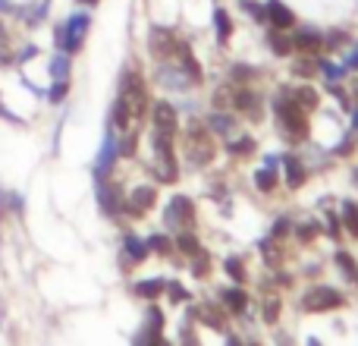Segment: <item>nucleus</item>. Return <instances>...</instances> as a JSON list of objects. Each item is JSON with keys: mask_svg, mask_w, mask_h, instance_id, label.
Segmentation results:
<instances>
[{"mask_svg": "<svg viewBox=\"0 0 358 346\" xmlns=\"http://www.w3.org/2000/svg\"><path fill=\"white\" fill-rule=\"evenodd\" d=\"M271 113H273V120H277L280 136H283L289 145L308 142V136H311V113H305L302 107L289 98L286 85H277V92H273Z\"/></svg>", "mask_w": 358, "mask_h": 346, "instance_id": "nucleus-1", "label": "nucleus"}, {"mask_svg": "<svg viewBox=\"0 0 358 346\" xmlns=\"http://www.w3.org/2000/svg\"><path fill=\"white\" fill-rule=\"evenodd\" d=\"M92 22H94L92 10L76 6L66 19H60V22L54 25V50H63V54L76 57L82 48H85V38H88V32H92Z\"/></svg>", "mask_w": 358, "mask_h": 346, "instance_id": "nucleus-2", "label": "nucleus"}, {"mask_svg": "<svg viewBox=\"0 0 358 346\" xmlns=\"http://www.w3.org/2000/svg\"><path fill=\"white\" fill-rule=\"evenodd\" d=\"M182 148H185L189 164H195V167H204V164L214 161V136H210V130L204 126L201 117H192L189 123H185Z\"/></svg>", "mask_w": 358, "mask_h": 346, "instance_id": "nucleus-3", "label": "nucleus"}, {"mask_svg": "<svg viewBox=\"0 0 358 346\" xmlns=\"http://www.w3.org/2000/svg\"><path fill=\"white\" fill-rule=\"evenodd\" d=\"M151 79H155L157 88H164V92H170V95H189L192 88H198V82L179 67L173 57H170V60H155Z\"/></svg>", "mask_w": 358, "mask_h": 346, "instance_id": "nucleus-4", "label": "nucleus"}, {"mask_svg": "<svg viewBox=\"0 0 358 346\" xmlns=\"http://www.w3.org/2000/svg\"><path fill=\"white\" fill-rule=\"evenodd\" d=\"M264 92L255 85H233V101H229V111L236 117H245L248 123H261L264 120Z\"/></svg>", "mask_w": 358, "mask_h": 346, "instance_id": "nucleus-5", "label": "nucleus"}, {"mask_svg": "<svg viewBox=\"0 0 358 346\" xmlns=\"http://www.w3.org/2000/svg\"><path fill=\"white\" fill-rule=\"evenodd\" d=\"M176 44H179L176 25L151 22V29H148V54H151V60H170V57L176 54Z\"/></svg>", "mask_w": 358, "mask_h": 346, "instance_id": "nucleus-6", "label": "nucleus"}, {"mask_svg": "<svg viewBox=\"0 0 358 346\" xmlns=\"http://www.w3.org/2000/svg\"><path fill=\"white\" fill-rule=\"evenodd\" d=\"M346 305V296L334 286H308V293L302 296V309L311 315H321V312H334Z\"/></svg>", "mask_w": 358, "mask_h": 346, "instance_id": "nucleus-7", "label": "nucleus"}, {"mask_svg": "<svg viewBox=\"0 0 358 346\" xmlns=\"http://www.w3.org/2000/svg\"><path fill=\"white\" fill-rule=\"evenodd\" d=\"M148 117H151V130L170 132V136H179V126H182V120H179V107L173 104V101H167V98L151 101Z\"/></svg>", "mask_w": 358, "mask_h": 346, "instance_id": "nucleus-8", "label": "nucleus"}, {"mask_svg": "<svg viewBox=\"0 0 358 346\" xmlns=\"http://www.w3.org/2000/svg\"><path fill=\"white\" fill-rule=\"evenodd\" d=\"M289 35H292V48H296V54H308V57L324 54V29H317V25L299 22Z\"/></svg>", "mask_w": 358, "mask_h": 346, "instance_id": "nucleus-9", "label": "nucleus"}, {"mask_svg": "<svg viewBox=\"0 0 358 346\" xmlns=\"http://www.w3.org/2000/svg\"><path fill=\"white\" fill-rule=\"evenodd\" d=\"M164 223L173 230H192V223H195V202L189 195H173L167 211H164Z\"/></svg>", "mask_w": 358, "mask_h": 346, "instance_id": "nucleus-10", "label": "nucleus"}, {"mask_svg": "<svg viewBox=\"0 0 358 346\" xmlns=\"http://www.w3.org/2000/svg\"><path fill=\"white\" fill-rule=\"evenodd\" d=\"M155 205H157V186H136V189L129 192V198L123 202V214L126 217H145Z\"/></svg>", "mask_w": 358, "mask_h": 346, "instance_id": "nucleus-11", "label": "nucleus"}, {"mask_svg": "<svg viewBox=\"0 0 358 346\" xmlns=\"http://www.w3.org/2000/svg\"><path fill=\"white\" fill-rule=\"evenodd\" d=\"M264 13H267V25L271 29H283V32H292L299 25V16L286 0H264Z\"/></svg>", "mask_w": 358, "mask_h": 346, "instance_id": "nucleus-12", "label": "nucleus"}, {"mask_svg": "<svg viewBox=\"0 0 358 346\" xmlns=\"http://www.w3.org/2000/svg\"><path fill=\"white\" fill-rule=\"evenodd\" d=\"M94 186H98V205H101V211H104L107 217H113V221H120V217H123V198H120V192L113 189L110 183H107L104 173H94Z\"/></svg>", "mask_w": 358, "mask_h": 346, "instance_id": "nucleus-13", "label": "nucleus"}, {"mask_svg": "<svg viewBox=\"0 0 358 346\" xmlns=\"http://www.w3.org/2000/svg\"><path fill=\"white\" fill-rule=\"evenodd\" d=\"M148 242L142 240V236L136 233H126L123 236V252H120V265H123V271H129V268H138L145 265V258H148Z\"/></svg>", "mask_w": 358, "mask_h": 346, "instance_id": "nucleus-14", "label": "nucleus"}, {"mask_svg": "<svg viewBox=\"0 0 358 346\" xmlns=\"http://www.w3.org/2000/svg\"><path fill=\"white\" fill-rule=\"evenodd\" d=\"M201 120L214 139H229L236 132V126H239V117L233 111H217V107H210V113H204Z\"/></svg>", "mask_w": 358, "mask_h": 346, "instance_id": "nucleus-15", "label": "nucleus"}, {"mask_svg": "<svg viewBox=\"0 0 358 346\" xmlns=\"http://www.w3.org/2000/svg\"><path fill=\"white\" fill-rule=\"evenodd\" d=\"M210 29H214V38L220 48H227L229 41H233L236 35V19H233V10H227V6L217 4L214 10H210Z\"/></svg>", "mask_w": 358, "mask_h": 346, "instance_id": "nucleus-16", "label": "nucleus"}, {"mask_svg": "<svg viewBox=\"0 0 358 346\" xmlns=\"http://www.w3.org/2000/svg\"><path fill=\"white\" fill-rule=\"evenodd\" d=\"M286 92H289V98L296 101L305 113H317V107H321V92H317L311 82H286Z\"/></svg>", "mask_w": 358, "mask_h": 346, "instance_id": "nucleus-17", "label": "nucleus"}, {"mask_svg": "<svg viewBox=\"0 0 358 346\" xmlns=\"http://www.w3.org/2000/svg\"><path fill=\"white\" fill-rule=\"evenodd\" d=\"M264 44H267V50H271V57H277V60H289V57L296 54V48H292V35L283 32V29H271V25H267Z\"/></svg>", "mask_w": 358, "mask_h": 346, "instance_id": "nucleus-18", "label": "nucleus"}, {"mask_svg": "<svg viewBox=\"0 0 358 346\" xmlns=\"http://www.w3.org/2000/svg\"><path fill=\"white\" fill-rule=\"evenodd\" d=\"M117 158H120V145H117V130L113 126H107V132H104V145H101V151H98V167H94V173H110L113 170V164H117Z\"/></svg>", "mask_w": 358, "mask_h": 346, "instance_id": "nucleus-19", "label": "nucleus"}, {"mask_svg": "<svg viewBox=\"0 0 358 346\" xmlns=\"http://www.w3.org/2000/svg\"><path fill=\"white\" fill-rule=\"evenodd\" d=\"M280 164H283L286 186H289L292 192H296V189H302V183H305V179H308V164H305L299 155H292V151H289V155H283V161H280Z\"/></svg>", "mask_w": 358, "mask_h": 346, "instance_id": "nucleus-20", "label": "nucleus"}, {"mask_svg": "<svg viewBox=\"0 0 358 346\" xmlns=\"http://www.w3.org/2000/svg\"><path fill=\"white\" fill-rule=\"evenodd\" d=\"M192 321L208 324L210 331H223L227 328V309H217V305H210V303H201L192 309Z\"/></svg>", "mask_w": 358, "mask_h": 346, "instance_id": "nucleus-21", "label": "nucleus"}, {"mask_svg": "<svg viewBox=\"0 0 358 346\" xmlns=\"http://www.w3.org/2000/svg\"><path fill=\"white\" fill-rule=\"evenodd\" d=\"M220 303H223V309H227V315L245 318V312H248V296H245V290H242V284L227 286V290L220 293Z\"/></svg>", "mask_w": 358, "mask_h": 346, "instance_id": "nucleus-22", "label": "nucleus"}, {"mask_svg": "<svg viewBox=\"0 0 358 346\" xmlns=\"http://www.w3.org/2000/svg\"><path fill=\"white\" fill-rule=\"evenodd\" d=\"M277 167H280V161H277V158H267V161H264V167H258V173H255V189H258V192H264V195H271V192H277V186H280Z\"/></svg>", "mask_w": 358, "mask_h": 346, "instance_id": "nucleus-23", "label": "nucleus"}, {"mask_svg": "<svg viewBox=\"0 0 358 346\" xmlns=\"http://www.w3.org/2000/svg\"><path fill=\"white\" fill-rule=\"evenodd\" d=\"M289 73L296 82H311L317 76V57H308V54H292L289 57Z\"/></svg>", "mask_w": 358, "mask_h": 346, "instance_id": "nucleus-24", "label": "nucleus"}, {"mask_svg": "<svg viewBox=\"0 0 358 346\" xmlns=\"http://www.w3.org/2000/svg\"><path fill=\"white\" fill-rule=\"evenodd\" d=\"M258 79L261 67H255V63H229L227 69V82H233V85H255Z\"/></svg>", "mask_w": 358, "mask_h": 346, "instance_id": "nucleus-25", "label": "nucleus"}, {"mask_svg": "<svg viewBox=\"0 0 358 346\" xmlns=\"http://www.w3.org/2000/svg\"><path fill=\"white\" fill-rule=\"evenodd\" d=\"M352 41H355L352 32L343 29V25H336V29H327V32H324V54H340V50H346Z\"/></svg>", "mask_w": 358, "mask_h": 346, "instance_id": "nucleus-26", "label": "nucleus"}, {"mask_svg": "<svg viewBox=\"0 0 358 346\" xmlns=\"http://www.w3.org/2000/svg\"><path fill=\"white\" fill-rule=\"evenodd\" d=\"M317 76L324 82H346L349 79V69L343 67V60H330V57H317Z\"/></svg>", "mask_w": 358, "mask_h": 346, "instance_id": "nucleus-27", "label": "nucleus"}, {"mask_svg": "<svg viewBox=\"0 0 358 346\" xmlns=\"http://www.w3.org/2000/svg\"><path fill=\"white\" fill-rule=\"evenodd\" d=\"M236 13H242V16L255 25H267L264 0H236Z\"/></svg>", "mask_w": 358, "mask_h": 346, "instance_id": "nucleus-28", "label": "nucleus"}, {"mask_svg": "<svg viewBox=\"0 0 358 346\" xmlns=\"http://www.w3.org/2000/svg\"><path fill=\"white\" fill-rule=\"evenodd\" d=\"M255 148H258V139H252V136H229L227 139V155L229 158H248V155H255Z\"/></svg>", "mask_w": 358, "mask_h": 346, "instance_id": "nucleus-29", "label": "nucleus"}, {"mask_svg": "<svg viewBox=\"0 0 358 346\" xmlns=\"http://www.w3.org/2000/svg\"><path fill=\"white\" fill-rule=\"evenodd\" d=\"M48 73H50V79H69V73H73V57L63 54V50H54V57H50V63H48Z\"/></svg>", "mask_w": 358, "mask_h": 346, "instance_id": "nucleus-30", "label": "nucleus"}, {"mask_svg": "<svg viewBox=\"0 0 358 346\" xmlns=\"http://www.w3.org/2000/svg\"><path fill=\"white\" fill-rule=\"evenodd\" d=\"M164 286H167V280L151 277V280H138V284L132 286V293H136V296H142V299H148V303H155V299L164 293Z\"/></svg>", "mask_w": 358, "mask_h": 346, "instance_id": "nucleus-31", "label": "nucleus"}, {"mask_svg": "<svg viewBox=\"0 0 358 346\" xmlns=\"http://www.w3.org/2000/svg\"><path fill=\"white\" fill-rule=\"evenodd\" d=\"M13 32H10V25L0 19V69H6V67H13Z\"/></svg>", "mask_w": 358, "mask_h": 346, "instance_id": "nucleus-32", "label": "nucleus"}, {"mask_svg": "<svg viewBox=\"0 0 358 346\" xmlns=\"http://www.w3.org/2000/svg\"><path fill=\"white\" fill-rule=\"evenodd\" d=\"M173 246H176V252H182V255H198L201 252V242H198V236L192 233V230H176V240H173Z\"/></svg>", "mask_w": 358, "mask_h": 346, "instance_id": "nucleus-33", "label": "nucleus"}, {"mask_svg": "<svg viewBox=\"0 0 358 346\" xmlns=\"http://www.w3.org/2000/svg\"><path fill=\"white\" fill-rule=\"evenodd\" d=\"M340 221H343V227H346V233L358 240V202H343L340 205Z\"/></svg>", "mask_w": 358, "mask_h": 346, "instance_id": "nucleus-34", "label": "nucleus"}, {"mask_svg": "<svg viewBox=\"0 0 358 346\" xmlns=\"http://www.w3.org/2000/svg\"><path fill=\"white\" fill-rule=\"evenodd\" d=\"M145 242H148V252L164 255V258H170V255L176 252V246H173V242H170V236H167V233H151Z\"/></svg>", "mask_w": 358, "mask_h": 346, "instance_id": "nucleus-35", "label": "nucleus"}, {"mask_svg": "<svg viewBox=\"0 0 358 346\" xmlns=\"http://www.w3.org/2000/svg\"><path fill=\"white\" fill-rule=\"evenodd\" d=\"M44 98H48V104H63V101L69 98V79H50L48 92H44Z\"/></svg>", "mask_w": 358, "mask_h": 346, "instance_id": "nucleus-36", "label": "nucleus"}, {"mask_svg": "<svg viewBox=\"0 0 358 346\" xmlns=\"http://www.w3.org/2000/svg\"><path fill=\"white\" fill-rule=\"evenodd\" d=\"M41 54V48H38L35 41H25V44H19L16 50H13V67H25L29 60H35V57Z\"/></svg>", "mask_w": 358, "mask_h": 346, "instance_id": "nucleus-37", "label": "nucleus"}, {"mask_svg": "<svg viewBox=\"0 0 358 346\" xmlns=\"http://www.w3.org/2000/svg\"><path fill=\"white\" fill-rule=\"evenodd\" d=\"M334 261H336V268H340V274H343V277L355 280L358 265H355V258H352V255H349V252H336V255H334Z\"/></svg>", "mask_w": 358, "mask_h": 346, "instance_id": "nucleus-38", "label": "nucleus"}, {"mask_svg": "<svg viewBox=\"0 0 358 346\" xmlns=\"http://www.w3.org/2000/svg\"><path fill=\"white\" fill-rule=\"evenodd\" d=\"M317 233H321V221H305L296 227V240H302V242H311Z\"/></svg>", "mask_w": 358, "mask_h": 346, "instance_id": "nucleus-39", "label": "nucleus"}, {"mask_svg": "<svg viewBox=\"0 0 358 346\" xmlns=\"http://www.w3.org/2000/svg\"><path fill=\"white\" fill-rule=\"evenodd\" d=\"M223 268H227V274L236 280V284H245L248 274H245V268H242V258H227V265Z\"/></svg>", "mask_w": 358, "mask_h": 346, "instance_id": "nucleus-40", "label": "nucleus"}, {"mask_svg": "<svg viewBox=\"0 0 358 346\" xmlns=\"http://www.w3.org/2000/svg\"><path fill=\"white\" fill-rule=\"evenodd\" d=\"M164 290H167L170 303H185V299H189V290H185L182 284H176V280H167V286H164Z\"/></svg>", "mask_w": 358, "mask_h": 346, "instance_id": "nucleus-41", "label": "nucleus"}, {"mask_svg": "<svg viewBox=\"0 0 358 346\" xmlns=\"http://www.w3.org/2000/svg\"><path fill=\"white\" fill-rule=\"evenodd\" d=\"M192 274H195V277H204V274H210V258L204 252H198V255H192Z\"/></svg>", "mask_w": 358, "mask_h": 346, "instance_id": "nucleus-42", "label": "nucleus"}, {"mask_svg": "<svg viewBox=\"0 0 358 346\" xmlns=\"http://www.w3.org/2000/svg\"><path fill=\"white\" fill-rule=\"evenodd\" d=\"M352 148H355V139L352 136H343L340 142L334 145V158H349V155H352Z\"/></svg>", "mask_w": 358, "mask_h": 346, "instance_id": "nucleus-43", "label": "nucleus"}, {"mask_svg": "<svg viewBox=\"0 0 358 346\" xmlns=\"http://www.w3.org/2000/svg\"><path fill=\"white\" fill-rule=\"evenodd\" d=\"M343 67L349 69V73H358V41H352L346 48V57H343Z\"/></svg>", "mask_w": 358, "mask_h": 346, "instance_id": "nucleus-44", "label": "nucleus"}, {"mask_svg": "<svg viewBox=\"0 0 358 346\" xmlns=\"http://www.w3.org/2000/svg\"><path fill=\"white\" fill-rule=\"evenodd\" d=\"M289 230H292V221H289V217H277V223H273L271 236H273V240H280V242H283V236L289 233Z\"/></svg>", "mask_w": 358, "mask_h": 346, "instance_id": "nucleus-45", "label": "nucleus"}, {"mask_svg": "<svg viewBox=\"0 0 358 346\" xmlns=\"http://www.w3.org/2000/svg\"><path fill=\"white\" fill-rule=\"evenodd\" d=\"M277 318H280V299L273 296V299H267V303H264V321L273 324Z\"/></svg>", "mask_w": 358, "mask_h": 346, "instance_id": "nucleus-46", "label": "nucleus"}, {"mask_svg": "<svg viewBox=\"0 0 358 346\" xmlns=\"http://www.w3.org/2000/svg\"><path fill=\"white\" fill-rule=\"evenodd\" d=\"M327 233L340 240V214H334V211H327Z\"/></svg>", "mask_w": 358, "mask_h": 346, "instance_id": "nucleus-47", "label": "nucleus"}, {"mask_svg": "<svg viewBox=\"0 0 358 346\" xmlns=\"http://www.w3.org/2000/svg\"><path fill=\"white\" fill-rule=\"evenodd\" d=\"M16 6H19V0H0V19H13Z\"/></svg>", "mask_w": 358, "mask_h": 346, "instance_id": "nucleus-48", "label": "nucleus"}, {"mask_svg": "<svg viewBox=\"0 0 358 346\" xmlns=\"http://www.w3.org/2000/svg\"><path fill=\"white\" fill-rule=\"evenodd\" d=\"M349 98H352V104H358V79L349 82Z\"/></svg>", "mask_w": 358, "mask_h": 346, "instance_id": "nucleus-49", "label": "nucleus"}, {"mask_svg": "<svg viewBox=\"0 0 358 346\" xmlns=\"http://www.w3.org/2000/svg\"><path fill=\"white\" fill-rule=\"evenodd\" d=\"M73 4H76V6H85V10H94L101 0H73Z\"/></svg>", "mask_w": 358, "mask_h": 346, "instance_id": "nucleus-50", "label": "nucleus"}, {"mask_svg": "<svg viewBox=\"0 0 358 346\" xmlns=\"http://www.w3.org/2000/svg\"><path fill=\"white\" fill-rule=\"evenodd\" d=\"M227 346H245V343H242V337H236V334H229V337H227Z\"/></svg>", "mask_w": 358, "mask_h": 346, "instance_id": "nucleus-51", "label": "nucleus"}, {"mask_svg": "<svg viewBox=\"0 0 358 346\" xmlns=\"http://www.w3.org/2000/svg\"><path fill=\"white\" fill-rule=\"evenodd\" d=\"M352 126L358 130V104H352Z\"/></svg>", "mask_w": 358, "mask_h": 346, "instance_id": "nucleus-52", "label": "nucleus"}, {"mask_svg": "<svg viewBox=\"0 0 358 346\" xmlns=\"http://www.w3.org/2000/svg\"><path fill=\"white\" fill-rule=\"evenodd\" d=\"M305 346H321V343H317V340H315V337H311V340H308V343H305Z\"/></svg>", "mask_w": 358, "mask_h": 346, "instance_id": "nucleus-53", "label": "nucleus"}, {"mask_svg": "<svg viewBox=\"0 0 358 346\" xmlns=\"http://www.w3.org/2000/svg\"><path fill=\"white\" fill-rule=\"evenodd\" d=\"M245 346H261V343H258V340H252V343H245Z\"/></svg>", "mask_w": 358, "mask_h": 346, "instance_id": "nucleus-54", "label": "nucleus"}, {"mask_svg": "<svg viewBox=\"0 0 358 346\" xmlns=\"http://www.w3.org/2000/svg\"><path fill=\"white\" fill-rule=\"evenodd\" d=\"M355 179H358V170H355Z\"/></svg>", "mask_w": 358, "mask_h": 346, "instance_id": "nucleus-55", "label": "nucleus"}, {"mask_svg": "<svg viewBox=\"0 0 358 346\" xmlns=\"http://www.w3.org/2000/svg\"><path fill=\"white\" fill-rule=\"evenodd\" d=\"M355 280H358V274H355Z\"/></svg>", "mask_w": 358, "mask_h": 346, "instance_id": "nucleus-56", "label": "nucleus"}]
</instances>
